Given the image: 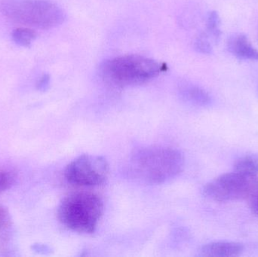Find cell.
<instances>
[{
    "label": "cell",
    "mask_w": 258,
    "mask_h": 257,
    "mask_svg": "<svg viewBox=\"0 0 258 257\" xmlns=\"http://www.w3.org/2000/svg\"><path fill=\"white\" fill-rule=\"evenodd\" d=\"M180 151L165 146H144L134 151L129 170L135 179L148 184H160L177 176L183 167Z\"/></svg>",
    "instance_id": "cell-1"
},
{
    "label": "cell",
    "mask_w": 258,
    "mask_h": 257,
    "mask_svg": "<svg viewBox=\"0 0 258 257\" xmlns=\"http://www.w3.org/2000/svg\"><path fill=\"white\" fill-rule=\"evenodd\" d=\"M99 70L106 82L122 88L138 85L153 79L165 70V66L144 56L128 54L105 60Z\"/></svg>",
    "instance_id": "cell-2"
},
{
    "label": "cell",
    "mask_w": 258,
    "mask_h": 257,
    "mask_svg": "<svg viewBox=\"0 0 258 257\" xmlns=\"http://www.w3.org/2000/svg\"><path fill=\"white\" fill-rule=\"evenodd\" d=\"M104 212L101 198L93 193H78L65 198L58 210L60 222L79 233L92 234L98 227Z\"/></svg>",
    "instance_id": "cell-3"
},
{
    "label": "cell",
    "mask_w": 258,
    "mask_h": 257,
    "mask_svg": "<svg viewBox=\"0 0 258 257\" xmlns=\"http://www.w3.org/2000/svg\"><path fill=\"white\" fill-rule=\"evenodd\" d=\"M0 10L15 22L48 30L64 22V11L49 0H3Z\"/></svg>",
    "instance_id": "cell-4"
},
{
    "label": "cell",
    "mask_w": 258,
    "mask_h": 257,
    "mask_svg": "<svg viewBox=\"0 0 258 257\" xmlns=\"http://www.w3.org/2000/svg\"><path fill=\"white\" fill-rule=\"evenodd\" d=\"M203 194L218 202L251 199L258 194V176H250L237 172L224 174L208 183Z\"/></svg>",
    "instance_id": "cell-5"
},
{
    "label": "cell",
    "mask_w": 258,
    "mask_h": 257,
    "mask_svg": "<svg viewBox=\"0 0 258 257\" xmlns=\"http://www.w3.org/2000/svg\"><path fill=\"white\" fill-rule=\"evenodd\" d=\"M64 175L67 181L73 185L95 187L107 179L109 164L104 157L86 154L71 161Z\"/></svg>",
    "instance_id": "cell-6"
},
{
    "label": "cell",
    "mask_w": 258,
    "mask_h": 257,
    "mask_svg": "<svg viewBox=\"0 0 258 257\" xmlns=\"http://www.w3.org/2000/svg\"><path fill=\"white\" fill-rule=\"evenodd\" d=\"M227 48L230 54L242 60L258 62V51L242 33H236L229 39Z\"/></svg>",
    "instance_id": "cell-7"
},
{
    "label": "cell",
    "mask_w": 258,
    "mask_h": 257,
    "mask_svg": "<svg viewBox=\"0 0 258 257\" xmlns=\"http://www.w3.org/2000/svg\"><path fill=\"white\" fill-rule=\"evenodd\" d=\"M244 247L240 243L233 241H216L202 247L200 256L214 257H236L240 256Z\"/></svg>",
    "instance_id": "cell-8"
},
{
    "label": "cell",
    "mask_w": 258,
    "mask_h": 257,
    "mask_svg": "<svg viewBox=\"0 0 258 257\" xmlns=\"http://www.w3.org/2000/svg\"><path fill=\"white\" fill-rule=\"evenodd\" d=\"M180 94L184 101L195 105L204 107L212 102V98L206 90L194 84L183 85L180 89Z\"/></svg>",
    "instance_id": "cell-9"
},
{
    "label": "cell",
    "mask_w": 258,
    "mask_h": 257,
    "mask_svg": "<svg viewBox=\"0 0 258 257\" xmlns=\"http://www.w3.org/2000/svg\"><path fill=\"white\" fill-rule=\"evenodd\" d=\"M234 170L250 176H258V155L241 157L235 162Z\"/></svg>",
    "instance_id": "cell-10"
},
{
    "label": "cell",
    "mask_w": 258,
    "mask_h": 257,
    "mask_svg": "<svg viewBox=\"0 0 258 257\" xmlns=\"http://www.w3.org/2000/svg\"><path fill=\"white\" fill-rule=\"evenodd\" d=\"M11 219L7 210L0 207V249L3 250L7 246L10 238Z\"/></svg>",
    "instance_id": "cell-11"
},
{
    "label": "cell",
    "mask_w": 258,
    "mask_h": 257,
    "mask_svg": "<svg viewBox=\"0 0 258 257\" xmlns=\"http://www.w3.org/2000/svg\"><path fill=\"white\" fill-rule=\"evenodd\" d=\"M206 33L211 39L215 42H218L221 37V18L218 12H212L209 14L206 22Z\"/></svg>",
    "instance_id": "cell-12"
},
{
    "label": "cell",
    "mask_w": 258,
    "mask_h": 257,
    "mask_svg": "<svg viewBox=\"0 0 258 257\" xmlns=\"http://www.w3.org/2000/svg\"><path fill=\"white\" fill-rule=\"evenodd\" d=\"M36 33L34 30L30 28H20L14 30L12 39L17 45L22 47H29L32 42L36 39Z\"/></svg>",
    "instance_id": "cell-13"
},
{
    "label": "cell",
    "mask_w": 258,
    "mask_h": 257,
    "mask_svg": "<svg viewBox=\"0 0 258 257\" xmlns=\"http://www.w3.org/2000/svg\"><path fill=\"white\" fill-rule=\"evenodd\" d=\"M211 38L206 33H202L195 42V48L202 54H209L212 52V44Z\"/></svg>",
    "instance_id": "cell-14"
},
{
    "label": "cell",
    "mask_w": 258,
    "mask_h": 257,
    "mask_svg": "<svg viewBox=\"0 0 258 257\" xmlns=\"http://www.w3.org/2000/svg\"><path fill=\"white\" fill-rule=\"evenodd\" d=\"M15 175L11 172H0V194L9 190L15 182Z\"/></svg>",
    "instance_id": "cell-15"
},
{
    "label": "cell",
    "mask_w": 258,
    "mask_h": 257,
    "mask_svg": "<svg viewBox=\"0 0 258 257\" xmlns=\"http://www.w3.org/2000/svg\"><path fill=\"white\" fill-rule=\"evenodd\" d=\"M250 208L252 212L258 217V194L250 199Z\"/></svg>",
    "instance_id": "cell-16"
},
{
    "label": "cell",
    "mask_w": 258,
    "mask_h": 257,
    "mask_svg": "<svg viewBox=\"0 0 258 257\" xmlns=\"http://www.w3.org/2000/svg\"><path fill=\"white\" fill-rule=\"evenodd\" d=\"M50 82V77L49 75H44L41 78L40 81H39V86L41 88V89H45V88L48 87V84H49Z\"/></svg>",
    "instance_id": "cell-17"
}]
</instances>
